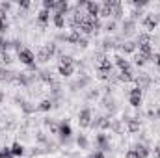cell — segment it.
Returning a JSON list of instances; mask_svg holds the SVG:
<instances>
[{"label":"cell","instance_id":"1","mask_svg":"<svg viewBox=\"0 0 160 158\" xmlns=\"http://www.w3.org/2000/svg\"><path fill=\"white\" fill-rule=\"evenodd\" d=\"M17 58H19V62H21L22 65H26V67H34V65H36V54H34L30 48L19 50V52H17Z\"/></svg>","mask_w":160,"mask_h":158},{"label":"cell","instance_id":"2","mask_svg":"<svg viewBox=\"0 0 160 158\" xmlns=\"http://www.w3.org/2000/svg\"><path fill=\"white\" fill-rule=\"evenodd\" d=\"M54 54H56V43H48V45L41 47L38 50V60L39 62H48Z\"/></svg>","mask_w":160,"mask_h":158},{"label":"cell","instance_id":"3","mask_svg":"<svg viewBox=\"0 0 160 158\" xmlns=\"http://www.w3.org/2000/svg\"><path fill=\"white\" fill-rule=\"evenodd\" d=\"M158 21H160L158 13H147V15L143 17V21H142V24H143V28H145L147 34H149V32H153V30L158 26Z\"/></svg>","mask_w":160,"mask_h":158},{"label":"cell","instance_id":"4","mask_svg":"<svg viewBox=\"0 0 160 158\" xmlns=\"http://www.w3.org/2000/svg\"><path fill=\"white\" fill-rule=\"evenodd\" d=\"M128 102L132 108H140L142 102H143V95H142V89L140 87H132L130 93H128Z\"/></svg>","mask_w":160,"mask_h":158},{"label":"cell","instance_id":"5","mask_svg":"<svg viewBox=\"0 0 160 158\" xmlns=\"http://www.w3.org/2000/svg\"><path fill=\"white\" fill-rule=\"evenodd\" d=\"M91 123H93V112H91V108H84V110H80L78 114V125L82 128H88V126H91Z\"/></svg>","mask_w":160,"mask_h":158},{"label":"cell","instance_id":"6","mask_svg":"<svg viewBox=\"0 0 160 158\" xmlns=\"http://www.w3.org/2000/svg\"><path fill=\"white\" fill-rule=\"evenodd\" d=\"M110 123H112V117L101 116V117L93 119L91 126H93V128H97V130H101V132H104V130H108V128H110Z\"/></svg>","mask_w":160,"mask_h":158},{"label":"cell","instance_id":"7","mask_svg":"<svg viewBox=\"0 0 160 158\" xmlns=\"http://www.w3.org/2000/svg\"><path fill=\"white\" fill-rule=\"evenodd\" d=\"M99 13H101V4L93 2V0H88V4H86V15L93 17V19H99Z\"/></svg>","mask_w":160,"mask_h":158},{"label":"cell","instance_id":"8","mask_svg":"<svg viewBox=\"0 0 160 158\" xmlns=\"http://www.w3.org/2000/svg\"><path fill=\"white\" fill-rule=\"evenodd\" d=\"M95 143H97V149L99 151H110V143H108V134H104V132H99L97 136H95Z\"/></svg>","mask_w":160,"mask_h":158},{"label":"cell","instance_id":"9","mask_svg":"<svg viewBox=\"0 0 160 158\" xmlns=\"http://www.w3.org/2000/svg\"><path fill=\"white\" fill-rule=\"evenodd\" d=\"M134 82H136V87L140 89H147L151 86V77L147 73H140L138 77H134Z\"/></svg>","mask_w":160,"mask_h":158},{"label":"cell","instance_id":"10","mask_svg":"<svg viewBox=\"0 0 160 158\" xmlns=\"http://www.w3.org/2000/svg\"><path fill=\"white\" fill-rule=\"evenodd\" d=\"M118 2H119V0H106L104 4H101V13H99V17H110L112 11H114V6H116Z\"/></svg>","mask_w":160,"mask_h":158},{"label":"cell","instance_id":"11","mask_svg":"<svg viewBox=\"0 0 160 158\" xmlns=\"http://www.w3.org/2000/svg\"><path fill=\"white\" fill-rule=\"evenodd\" d=\"M58 134H60L62 141L69 140V138H71V134H73V130H71V125H69L67 121H62V123H60V128H58Z\"/></svg>","mask_w":160,"mask_h":158},{"label":"cell","instance_id":"12","mask_svg":"<svg viewBox=\"0 0 160 158\" xmlns=\"http://www.w3.org/2000/svg\"><path fill=\"white\" fill-rule=\"evenodd\" d=\"M132 149H134V153H136L138 158H147L149 155H151V149H149L145 143H138V145H134Z\"/></svg>","mask_w":160,"mask_h":158},{"label":"cell","instance_id":"13","mask_svg":"<svg viewBox=\"0 0 160 158\" xmlns=\"http://www.w3.org/2000/svg\"><path fill=\"white\" fill-rule=\"evenodd\" d=\"M125 125H127V130L130 134H134V132L140 130V119H136V117H127L125 119Z\"/></svg>","mask_w":160,"mask_h":158},{"label":"cell","instance_id":"14","mask_svg":"<svg viewBox=\"0 0 160 158\" xmlns=\"http://www.w3.org/2000/svg\"><path fill=\"white\" fill-rule=\"evenodd\" d=\"M52 22H54L56 28H63L67 24V17L62 15V13H52Z\"/></svg>","mask_w":160,"mask_h":158},{"label":"cell","instance_id":"15","mask_svg":"<svg viewBox=\"0 0 160 158\" xmlns=\"http://www.w3.org/2000/svg\"><path fill=\"white\" fill-rule=\"evenodd\" d=\"M134 73H132V69H125V71H119V75H118V80L119 82H134Z\"/></svg>","mask_w":160,"mask_h":158},{"label":"cell","instance_id":"16","mask_svg":"<svg viewBox=\"0 0 160 158\" xmlns=\"http://www.w3.org/2000/svg\"><path fill=\"white\" fill-rule=\"evenodd\" d=\"M54 13H62V15H67V13H69V2H67V0H60V2H56Z\"/></svg>","mask_w":160,"mask_h":158},{"label":"cell","instance_id":"17","mask_svg":"<svg viewBox=\"0 0 160 158\" xmlns=\"http://www.w3.org/2000/svg\"><path fill=\"white\" fill-rule=\"evenodd\" d=\"M138 48H140V54H142L147 62L153 60V56H155V54H153V45H142V47H138Z\"/></svg>","mask_w":160,"mask_h":158},{"label":"cell","instance_id":"18","mask_svg":"<svg viewBox=\"0 0 160 158\" xmlns=\"http://www.w3.org/2000/svg\"><path fill=\"white\" fill-rule=\"evenodd\" d=\"M134 28H136V21H132V19H127V21H123V26H121V30H123V34H132L134 32Z\"/></svg>","mask_w":160,"mask_h":158},{"label":"cell","instance_id":"19","mask_svg":"<svg viewBox=\"0 0 160 158\" xmlns=\"http://www.w3.org/2000/svg\"><path fill=\"white\" fill-rule=\"evenodd\" d=\"M11 80H15V73H11L0 65V82H11Z\"/></svg>","mask_w":160,"mask_h":158},{"label":"cell","instance_id":"20","mask_svg":"<svg viewBox=\"0 0 160 158\" xmlns=\"http://www.w3.org/2000/svg\"><path fill=\"white\" fill-rule=\"evenodd\" d=\"M136 47H142V45H151V34H147V32H143V34H140L138 37H136Z\"/></svg>","mask_w":160,"mask_h":158},{"label":"cell","instance_id":"21","mask_svg":"<svg viewBox=\"0 0 160 158\" xmlns=\"http://www.w3.org/2000/svg\"><path fill=\"white\" fill-rule=\"evenodd\" d=\"M136 48H138V47H136V43H134V41H125V43L121 45V50H123L125 54H134V52H136Z\"/></svg>","mask_w":160,"mask_h":158},{"label":"cell","instance_id":"22","mask_svg":"<svg viewBox=\"0 0 160 158\" xmlns=\"http://www.w3.org/2000/svg\"><path fill=\"white\" fill-rule=\"evenodd\" d=\"M58 73L67 78V77H71L75 73V65H58Z\"/></svg>","mask_w":160,"mask_h":158},{"label":"cell","instance_id":"23","mask_svg":"<svg viewBox=\"0 0 160 158\" xmlns=\"http://www.w3.org/2000/svg\"><path fill=\"white\" fill-rule=\"evenodd\" d=\"M50 17H52V15H50L48 9H39V13H38V21H39V24H43V26L50 21Z\"/></svg>","mask_w":160,"mask_h":158},{"label":"cell","instance_id":"24","mask_svg":"<svg viewBox=\"0 0 160 158\" xmlns=\"http://www.w3.org/2000/svg\"><path fill=\"white\" fill-rule=\"evenodd\" d=\"M9 149H11V155H13V156H22V155H24V145L19 143V141H15Z\"/></svg>","mask_w":160,"mask_h":158},{"label":"cell","instance_id":"25","mask_svg":"<svg viewBox=\"0 0 160 158\" xmlns=\"http://www.w3.org/2000/svg\"><path fill=\"white\" fill-rule=\"evenodd\" d=\"M114 60H116V65L119 67V71H125V69H130V62H128V60H125L123 56H116Z\"/></svg>","mask_w":160,"mask_h":158},{"label":"cell","instance_id":"26","mask_svg":"<svg viewBox=\"0 0 160 158\" xmlns=\"http://www.w3.org/2000/svg\"><path fill=\"white\" fill-rule=\"evenodd\" d=\"M52 108V101L50 99H43L39 104H38V110H41V112H48Z\"/></svg>","mask_w":160,"mask_h":158},{"label":"cell","instance_id":"27","mask_svg":"<svg viewBox=\"0 0 160 158\" xmlns=\"http://www.w3.org/2000/svg\"><path fill=\"white\" fill-rule=\"evenodd\" d=\"M77 145H78L80 149H88L89 141H88V138H86L84 134H78V138H77Z\"/></svg>","mask_w":160,"mask_h":158},{"label":"cell","instance_id":"28","mask_svg":"<svg viewBox=\"0 0 160 158\" xmlns=\"http://www.w3.org/2000/svg\"><path fill=\"white\" fill-rule=\"evenodd\" d=\"M9 47H11V41H8V39H4V37H0V54L8 52V50H9Z\"/></svg>","mask_w":160,"mask_h":158},{"label":"cell","instance_id":"29","mask_svg":"<svg viewBox=\"0 0 160 158\" xmlns=\"http://www.w3.org/2000/svg\"><path fill=\"white\" fill-rule=\"evenodd\" d=\"M116 28H118V22H116L114 19H112V21H108V22L104 24V30H106L108 34H114V32H116Z\"/></svg>","mask_w":160,"mask_h":158},{"label":"cell","instance_id":"30","mask_svg":"<svg viewBox=\"0 0 160 158\" xmlns=\"http://www.w3.org/2000/svg\"><path fill=\"white\" fill-rule=\"evenodd\" d=\"M60 65H75V60H73V56H62L60 58Z\"/></svg>","mask_w":160,"mask_h":158},{"label":"cell","instance_id":"31","mask_svg":"<svg viewBox=\"0 0 160 158\" xmlns=\"http://www.w3.org/2000/svg\"><path fill=\"white\" fill-rule=\"evenodd\" d=\"M8 28H9V22H8V17H6V15H2V17H0V34H4V32H6Z\"/></svg>","mask_w":160,"mask_h":158},{"label":"cell","instance_id":"32","mask_svg":"<svg viewBox=\"0 0 160 158\" xmlns=\"http://www.w3.org/2000/svg\"><path fill=\"white\" fill-rule=\"evenodd\" d=\"M54 7H56V0H43V9L54 11Z\"/></svg>","mask_w":160,"mask_h":158},{"label":"cell","instance_id":"33","mask_svg":"<svg viewBox=\"0 0 160 158\" xmlns=\"http://www.w3.org/2000/svg\"><path fill=\"white\" fill-rule=\"evenodd\" d=\"M134 63H136L138 67H142V65H145V63H147V60H145V58L138 52V54H134Z\"/></svg>","mask_w":160,"mask_h":158},{"label":"cell","instance_id":"34","mask_svg":"<svg viewBox=\"0 0 160 158\" xmlns=\"http://www.w3.org/2000/svg\"><path fill=\"white\" fill-rule=\"evenodd\" d=\"M88 84H89V78H88V77H82L77 84H73V89H75V87H80V89H82V87H86Z\"/></svg>","mask_w":160,"mask_h":158},{"label":"cell","instance_id":"35","mask_svg":"<svg viewBox=\"0 0 160 158\" xmlns=\"http://www.w3.org/2000/svg\"><path fill=\"white\" fill-rule=\"evenodd\" d=\"M21 106H22V110H24L26 114H32V112H36V110H38V106H32V102H22Z\"/></svg>","mask_w":160,"mask_h":158},{"label":"cell","instance_id":"36","mask_svg":"<svg viewBox=\"0 0 160 158\" xmlns=\"http://www.w3.org/2000/svg\"><path fill=\"white\" fill-rule=\"evenodd\" d=\"M39 78L43 80V82L52 84V77H50V73H48V71H41V73H39Z\"/></svg>","mask_w":160,"mask_h":158},{"label":"cell","instance_id":"37","mask_svg":"<svg viewBox=\"0 0 160 158\" xmlns=\"http://www.w3.org/2000/svg\"><path fill=\"white\" fill-rule=\"evenodd\" d=\"M114 47H116V41H114V39H104V41H102V48H104V50L114 48Z\"/></svg>","mask_w":160,"mask_h":158},{"label":"cell","instance_id":"38","mask_svg":"<svg viewBox=\"0 0 160 158\" xmlns=\"http://www.w3.org/2000/svg\"><path fill=\"white\" fill-rule=\"evenodd\" d=\"M13 60H11V56H9V52H4V54H0V63H11Z\"/></svg>","mask_w":160,"mask_h":158},{"label":"cell","instance_id":"39","mask_svg":"<svg viewBox=\"0 0 160 158\" xmlns=\"http://www.w3.org/2000/svg\"><path fill=\"white\" fill-rule=\"evenodd\" d=\"M110 130L119 132V130H121V123H119V121H116V119H112V123H110Z\"/></svg>","mask_w":160,"mask_h":158},{"label":"cell","instance_id":"40","mask_svg":"<svg viewBox=\"0 0 160 158\" xmlns=\"http://www.w3.org/2000/svg\"><path fill=\"white\" fill-rule=\"evenodd\" d=\"M132 4H134V6H136V7H143V6H147V4H149V2H147V0H134V2H132Z\"/></svg>","mask_w":160,"mask_h":158},{"label":"cell","instance_id":"41","mask_svg":"<svg viewBox=\"0 0 160 158\" xmlns=\"http://www.w3.org/2000/svg\"><path fill=\"white\" fill-rule=\"evenodd\" d=\"M30 6H32V4H30L28 0H21V2H19V7H22V9H28Z\"/></svg>","mask_w":160,"mask_h":158},{"label":"cell","instance_id":"42","mask_svg":"<svg viewBox=\"0 0 160 158\" xmlns=\"http://www.w3.org/2000/svg\"><path fill=\"white\" fill-rule=\"evenodd\" d=\"M89 158H106V156H104V153H102V151H99V149H97V151H95Z\"/></svg>","mask_w":160,"mask_h":158},{"label":"cell","instance_id":"43","mask_svg":"<svg viewBox=\"0 0 160 158\" xmlns=\"http://www.w3.org/2000/svg\"><path fill=\"white\" fill-rule=\"evenodd\" d=\"M125 158H138V156H136V153H134V149H128V151L125 153Z\"/></svg>","mask_w":160,"mask_h":158},{"label":"cell","instance_id":"44","mask_svg":"<svg viewBox=\"0 0 160 158\" xmlns=\"http://www.w3.org/2000/svg\"><path fill=\"white\" fill-rule=\"evenodd\" d=\"M153 62H155V65H158V67H160V52L153 56Z\"/></svg>","mask_w":160,"mask_h":158},{"label":"cell","instance_id":"45","mask_svg":"<svg viewBox=\"0 0 160 158\" xmlns=\"http://www.w3.org/2000/svg\"><path fill=\"white\" fill-rule=\"evenodd\" d=\"M153 155H155V158H160V145H157V147L153 149Z\"/></svg>","mask_w":160,"mask_h":158},{"label":"cell","instance_id":"46","mask_svg":"<svg viewBox=\"0 0 160 158\" xmlns=\"http://www.w3.org/2000/svg\"><path fill=\"white\" fill-rule=\"evenodd\" d=\"M38 140H39V141H47V136H45L43 132H38Z\"/></svg>","mask_w":160,"mask_h":158},{"label":"cell","instance_id":"47","mask_svg":"<svg viewBox=\"0 0 160 158\" xmlns=\"http://www.w3.org/2000/svg\"><path fill=\"white\" fill-rule=\"evenodd\" d=\"M2 101H4V93H2V89H0V104H2Z\"/></svg>","mask_w":160,"mask_h":158},{"label":"cell","instance_id":"48","mask_svg":"<svg viewBox=\"0 0 160 158\" xmlns=\"http://www.w3.org/2000/svg\"><path fill=\"white\" fill-rule=\"evenodd\" d=\"M157 117L160 119V108H158V110H157Z\"/></svg>","mask_w":160,"mask_h":158},{"label":"cell","instance_id":"49","mask_svg":"<svg viewBox=\"0 0 160 158\" xmlns=\"http://www.w3.org/2000/svg\"><path fill=\"white\" fill-rule=\"evenodd\" d=\"M2 158H13V156H11V155H8V156H2Z\"/></svg>","mask_w":160,"mask_h":158},{"label":"cell","instance_id":"50","mask_svg":"<svg viewBox=\"0 0 160 158\" xmlns=\"http://www.w3.org/2000/svg\"><path fill=\"white\" fill-rule=\"evenodd\" d=\"M158 84H160V78H158Z\"/></svg>","mask_w":160,"mask_h":158}]
</instances>
